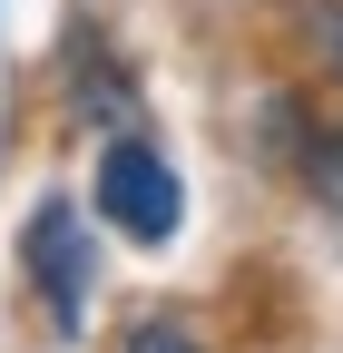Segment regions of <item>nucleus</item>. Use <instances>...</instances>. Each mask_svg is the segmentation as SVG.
Returning a JSON list of instances; mask_svg holds the SVG:
<instances>
[{
  "instance_id": "f257e3e1",
  "label": "nucleus",
  "mask_w": 343,
  "mask_h": 353,
  "mask_svg": "<svg viewBox=\"0 0 343 353\" xmlns=\"http://www.w3.org/2000/svg\"><path fill=\"white\" fill-rule=\"evenodd\" d=\"M98 216L118 236H138V245H167L177 236V216H187V187H177V167H167L147 138H118V148H98Z\"/></svg>"
},
{
  "instance_id": "f03ea898",
  "label": "nucleus",
  "mask_w": 343,
  "mask_h": 353,
  "mask_svg": "<svg viewBox=\"0 0 343 353\" xmlns=\"http://www.w3.org/2000/svg\"><path fill=\"white\" fill-rule=\"evenodd\" d=\"M20 265H30L39 304H50V324H59V334H79V314H89V226H79L59 196L20 226Z\"/></svg>"
},
{
  "instance_id": "7ed1b4c3",
  "label": "nucleus",
  "mask_w": 343,
  "mask_h": 353,
  "mask_svg": "<svg viewBox=\"0 0 343 353\" xmlns=\"http://www.w3.org/2000/svg\"><path fill=\"white\" fill-rule=\"evenodd\" d=\"M304 59H314V79L324 88H343V0H304Z\"/></svg>"
},
{
  "instance_id": "20e7f679",
  "label": "nucleus",
  "mask_w": 343,
  "mask_h": 353,
  "mask_svg": "<svg viewBox=\"0 0 343 353\" xmlns=\"http://www.w3.org/2000/svg\"><path fill=\"white\" fill-rule=\"evenodd\" d=\"M118 353H206V343H196L187 324H167V314H157V324H127V343H118Z\"/></svg>"
}]
</instances>
